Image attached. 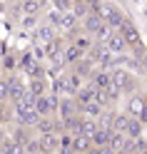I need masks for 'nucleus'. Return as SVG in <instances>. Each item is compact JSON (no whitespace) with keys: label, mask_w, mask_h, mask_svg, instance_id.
I'll return each mask as SVG.
<instances>
[{"label":"nucleus","mask_w":147,"mask_h":154,"mask_svg":"<svg viewBox=\"0 0 147 154\" xmlns=\"http://www.w3.org/2000/svg\"><path fill=\"white\" fill-rule=\"evenodd\" d=\"M37 117H40V114L35 112V100L30 97V94H25V97H20V100L13 102V119L18 124H23V127H33V124L37 122Z\"/></svg>","instance_id":"f257e3e1"},{"label":"nucleus","mask_w":147,"mask_h":154,"mask_svg":"<svg viewBox=\"0 0 147 154\" xmlns=\"http://www.w3.org/2000/svg\"><path fill=\"white\" fill-rule=\"evenodd\" d=\"M95 13L100 15L112 30H117V27L125 23V17H122V13H120V8H117V5H95Z\"/></svg>","instance_id":"f03ea898"},{"label":"nucleus","mask_w":147,"mask_h":154,"mask_svg":"<svg viewBox=\"0 0 147 154\" xmlns=\"http://www.w3.org/2000/svg\"><path fill=\"white\" fill-rule=\"evenodd\" d=\"M35 112L40 114V117H55L57 114V97L50 94V92L35 97Z\"/></svg>","instance_id":"7ed1b4c3"},{"label":"nucleus","mask_w":147,"mask_h":154,"mask_svg":"<svg viewBox=\"0 0 147 154\" xmlns=\"http://www.w3.org/2000/svg\"><path fill=\"white\" fill-rule=\"evenodd\" d=\"M110 77H112V87H117L122 94H127V92H132V87H135V80H132V75L127 72V70H110Z\"/></svg>","instance_id":"20e7f679"},{"label":"nucleus","mask_w":147,"mask_h":154,"mask_svg":"<svg viewBox=\"0 0 147 154\" xmlns=\"http://www.w3.org/2000/svg\"><path fill=\"white\" fill-rule=\"evenodd\" d=\"M102 47H105L110 55H125V52H127V42L122 40V35L117 32V30H112V35L102 42Z\"/></svg>","instance_id":"39448f33"},{"label":"nucleus","mask_w":147,"mask_h":154,"mask_svg":"<svg viewBox=\"0 0 147 154\" xmlns=\"http://www.w3.org/2000/svg\"><path fill=\"white\" fill-rule=\"evenodd\" d=\"M37 144H40V152L45 154H57L60 152V134H37Z\"/></svg>","instance_id":"423d86ee"},{"label":"nucleus","mask_w":147,"mask_h":154,"mask_svg":"<svg viewBox=\"0 0 147 154\" xmlns=\"http://www.w3.org/2000/svg\"><path fill=\"white\" fill-rule=\"evenodd\" d=\"M92 147L90 137H85V134H70V152L72 154H87V149Z\"/></svg>","instance_id":"0eeeda50"},{"label":"nucleus","mask_w":147,"mask_h":154,"mask_svg":"<svg viewBox=\"0 0 147 154\" xmlns=\"http://www.w3.org/2000/svg\"><path fill=\"white\" fill-rule=\"evenodd\" d=\"M92 85V87H97V90H107L112 85V77H110V70H95L92 75H90V80H87Z\"/></svg>","instance_id":"6e6552de"},{"label":"nucleus","mask_w":147,"mask_h":154,"mask_svg":"<svg viewBox=\"0 0 147 154\" xmlns=\"http://www.w3.org/2000/svg\"><path fill=\"white\" fill-rule=\"evenodd\" d=\"M117 32H120L122 35V40L127 42V47H135V45H140V35H137V30H135V27L130 25V23H122L120 27H117Z\"/></svg>","instance_id":"1a4fd4ad"},{"label":"nucleus","mask_w":147,"mask_h":154,"mask_svg":"<svg viewBox=\"0 0 147 154\" xmlns=\"http://www.w3.org/2000/svg\"><path fill=\"white\" fill-rule=\"evenodd\" d=\"M33 40H35V45H47V42H53V40H55V27H53V25H40V27L35 30Z\"/></svg>","instance_id":"9d476101"},{"label":"nucleus","mask_w":147,"mask_h":154,"mask_svg":"<svg viewBox=\"0 0 147 154\" xmlns=\"http://www.w3.org/2000/svg\"><path fill=\"white\" fill-rule=\"evenodd\" d=\"M62 57H65V62H67V65H75V62H80L82 57H85V52H82L75 42H67V45L62 47Z\"/></svg>","instance_id":"9b49d317"},{"label":"nucleus","mask_w":147,"mask_h":154,"mask_svg":"<svg viewBox=\"0 0 147 154\" xmlns=\"http://www.w3.org/2000/svg\"><path fill=\"white\" fill-rule=\"evenodd\" d=\"M47 92V85H45V80L43 77H33L30 80V85H27V94L35 100V97H40V94H45Z\"/></svg>","instance_id":"f8f14e48"},{"label":"nucleus","mask_w":147,"mask_h":154,"mask_svg":"<svg viewBox=\"0 0 147 154\" xmlns=\"http://www.w3.org/2000/svg\"><path fill=\"white\" fill-rule=\"evenodd\" d=\"M122 132H125V134H127L130 139H137V137L142 134V122L137 119V117H130V119H127V124H125V129H122Z\"/></svg>","instance_id":"ddd939ff"},{"label":"nucleus","mask_w":147,"mask_h":154,"mask_svg":"<svg viewBox=\"0 0 147 154\" xmlns=\"http://www.w3.org/2000/svg\"><path fill=\"white\" fill-rule=\"evenodd\" d=\"M70 42H75V45H77V47H80V50H82V52H87V50H90V47L95 45V40H92V37H90V35H87V32H85V35H80V32H75V35L70 37Z\"/></svg>","instance_id":"4468645a"},{"label":"nucleus","mask_w":147,"mask_h":154,"mask_svg":"<svg viewBox=\"0 0 147 154\" xmlns=\"http://www.w3.org/2000/svg\"><path fill=\"white\" fill-rule=\"evenodd\" d=\"M0 154H25V147L15 139H8L5 144H0Z\"/></svg>","instance_id":"2eb2a0df"},{"label":"nucleus","mask_w":147,"mask_h":154,"mask_svg":"<svg viewBox=\"0 0 147 154\" xmlns=\"http://www.w3.org/2000/svg\"><path fill=\"white\" fill-rule=\"evenodd\" d=\"M90 142L95 144V147H100V144H107V142H110V129H100V127H97L95 134L90 137Z\"/></svg>","instance_id":"dca6fc26"},{"label":"nucleus","mask_w":147,"mask_h":154,"mask_svg":"<svg viewBox=\"0 0 147 154\" xmlns=\"http://www.w3.org/2000/svg\"><path fill=\"white\" fill-rule=\"evenodd\" d=\"M10 122H13V107L8 102H0V127H5Z\"/></svg>","instance_id":"f3484780"},{"label":"nucleus","mask_w":147,"mask_h":154,"mask_svg":"<svg viewBox=\"0 0 147 154\" xmlns=\"http://www.w3.org/2000/svg\"><path fill=\"white\" fill-rule=\"evenodd\" d=\"M20 10H23L25 15H37V10H40V3H37V0H23Z\"/></svg>","instance_id":"a211bd4d"},{"label":"nucleus","mask_w":147,"mask_h":154,"mask_svg":"<svg viewBox=\"0 0 147 154\" xmlns=\"http://www.w3.org/2000/svg\"><path fill=\"white\" fill-rule=\"evenodd\" d=\"M0 102H10V80L0 77Z\"/></svg>","instance_id":"6ab92c4d"},{"label":"nucleus","mask_w":147,"mask_h":154,"mask_svg":"<svg viewBox=\"0 0 147 154\" xmlns=\"http://www.w3.org/2000/svg\"><path fill=\"white\" fill-rule=\"evenodd\" d=\"M75 5V0H55V10L57 13H70Z\"/></svg>","instance_id":"aec40b11"},{"label":"nucleus","mask_w":147,"mask_h":154,"mask_svg":"<svg viewBox=\"0 0 147 154\" xmlns=\"http://www.w3.org/2000/svg\"><path fill=\"white\" fill-rule=\"evenodd\" d=\"M87 154H115V152L107 147V144H100V147H95V144H92V147L87 149Z\"/></svg>","instance_id":"412c9836"},{"label":"nucleus","mask_w":147,"mask_h":154,"mask_svg":"<svg viewBox=\"0 0 147 154\" xmlns=\"http://www.w3.org/2000/svg\"><path fill=\"white\" fill-rule=\"evenodd\" d=\"M0 77H3V65H0Z\"/></svg>","instance_id":"4be33fe9"}]
</instances>
